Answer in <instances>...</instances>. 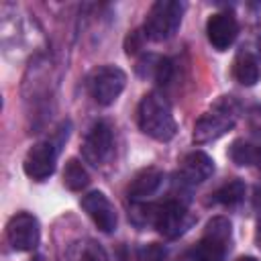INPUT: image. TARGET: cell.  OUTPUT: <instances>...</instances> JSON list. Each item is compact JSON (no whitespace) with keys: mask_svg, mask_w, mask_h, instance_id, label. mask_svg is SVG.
I'll use <instances>...</instances> for the list:
<instances>
[{"mask_svg":"<svg viewBox=\"0 0 261 261\" xmlns=\"http://www.w3.org/2000/svg\"><path fill=\"white\" fill-rule=\"evenodd\" d=\"M255 245H257V249H261V210H259L257 224H255Z\"/></svg>","mask_w":261,"mask_h":261,"instance_id":"23","label":"cell"},{"mask_svg":"<svg viewBox=\"0 0 261 261\" xmlns=\"http://www.w3.org/2000/svg\"><path fill=\"white\" fill-rule=\"evenodd\" d=\"M212 173H214L212 157L208 153H204V151H190L179 161V167H177V173H175V181L181 188H190V186L204 184Z\"/></svg>","mask_w":261,"mask_h":261,"instance_id":"10","label":"cell"},{"mask_svg":"<svg viewBox=\"0 0 261 261\" xmlns=\"http://www.w3.org/2000/svg\"><path fill=\"white\" fill-rule=\"evenodd\" d=\"M232 226L226 216H214L208 220L200 243L192 249L190 261H224L230 247Z\"/></svg>","mask_w":261,"mask_h":261,"instance_id":"6","label":"cell"},{"mask_svg":"<svg viewBox=\"0 0 261 261\" xmlns=\"http://www.w3.org/2000/svg\"><path fill=\"white\" fill-rule=\"evenodd\" d=\"M67 261H108L106 251L94 239H77L67 247Z\"/></svg>","mask_w":261,"mask_h":261,"instance_id":"17","label":"cell"},{"mask_svg":"<svg viewBox=\"0 0 261 261\" xmlns=\"http://www.w3.org/2000/svg\"><path fill=\"white\" fill-rule=\"evenodd\" d=\"M82 208L84 212L92 218V222L102 230V232H114L116 224H118V216L116 210L112 206V202L106 198V194L102 192H88L82 198Z\"/></svg>","mask_w":261,"mask_h":261,"instance_id":"11","label":"cell"},{"mask_svg":"<svg viewBox=\"0 0 261 261\" xmlns=\"http://www.w3.org/2000/svg\"><path fill=\"white\" fill-rule=\"evenodd\" d=\"M137 75L141 80H149L155 84H169V80L173 77V63L171 59L163 57V55H155V53H147L137 61Z\"/></svg>","mask_w":261,"mask_h":261,"instance_id":"14","label":"cell"},{"mask_svg":"<svg viewBox=\"0 0 261 261\" xmlns=\"http://www.w3.org/2000/svg\"><path fill=\"white\" fill-rule=\"evenodd\" d=\"M239 35V22L232 12H216L206 22V37L208 43L216 51H226Z\"/></svg>","mask_w":261,"mask_h":261,"instance_id":"12","label":"cell"},{"mask_svg":"<svg viewBox=\"0 0 261 261\" xmlns=\"http://www.w3.org/2000/svg\"><path fill=\"white\" fill-rule=\"evenodd\" d=\"M228 157L234 165H241V167L261 165V141L259 139H237L228 147Z\"/></svg>","mask_w":261,"mask_h":261,"instance_id":"16","label":"cell"},{"mask_svg":"<svg viewBox=\"0 0 261 261\" xmlns=\"http://www.w3.org/2000/svg\"><path fill=\"white\" fill-rule=\"evenodd\" d=\"M237 261H257L255 257H251V255H243V257H239Z\"/></svg>","mask_w":261,"mask_h":261,"instance_id":"24","label":"cell"},{"mask_svg":"<svg viewBox=\"0 0 261 261\" xmlns=\"http://www.w3.org/2000/svg\"><path fill=\"white\" fill-rule=\"evenodd\" d=\"M249 126H251L253 139L261 141V106H253L249 110Z\"/></svg>","mask_w":261,"mask_h":261,"instance_id":"21","label":"cell"},{"mask_svg":"<svg viewBox=\"0 0 261 261\" xmlns=\"http://www.w3.org/2000/svg\"><path fill=\"white\" fill-rule=\"evenodd\" d=\"M137 122L147 137L161 143L171 141L177 133L171 106L159 92H147L141 98L137 108Z\"/></svg>","mask_w":261,"mask_h":261,"instance_id":"3","label":"cell"},{"mask_svg":"<svg viewBox=\"0 0 261 261\" xmlns=\"http://www.w3.org/2000/svg\"><path fill=\"white\" fill-rule=\"evenodd\" d=\"M31 261H47L45 257H35V259H31Z\"/></svg>","mask_w":261,"mask_h":261,"instance_id":"25","label":"cell"},{"mask_svg":"<svg viewBox=\"0 0 261 261\" xmlns=\"http://www.w3.org/2000/svg\"><path fill=\"white\" fill-rule=\"evenodd\" d=\"M114 141H112V126L106 120H96L86 130L82 141V157L86 163L100 167L112 157Z\"/></svg>","mask_w":261,"mask_h":261,"instance_id":"8","label":"cell"},{"mask_svg":"<svg viewBox=\"0 0 261 261\" xmlns=\"http://www.w3.org/2000/svg\"><path fill=\"white\" fill-rule=\"evenodd\" d=\"M241 116V104L234 96H220L194 124L192 139L196 145L212 143L226 135Z\"/></svg>","mask_w":261,"mask_h":261,"instance_id":"4","label":"cell"},{"mask_svg":"<svg viewBox=\"0 0 261 261\" xmlns=\"http://www.w3.org/2000/svg\"><path fill=\"white\" fill-rule=\"evenodd\" d=\"M130 218L137 226H153L165 239H177L186 234L196 216L188 210V202L179 196H171L163 202H133Z\"/></svg>","mask_w":261,"mask_h":261,"instance_id":"1","label":"cell"},{"mask_svg":"<svg viewBox=\"0 0 261 261\" xmlns=\"http://www.w3.org/2000/svg\"><path fill=\"white\" fill-rule=\"evenodd\" d=\"M232 75L243 86H255L261 75V65H259L257 53L243 47L232 61Z\"/></svg>","mask_w":261,"mask_h":261,"instance_id":"15","label":"cell"},{"mask_svg":"<svg viewBox=\"0 0 261 261\" xmlns=\"http://www.w3.org/2000/svg\"><path fill=\"white\" fill-rule=\"evenodd\" d=\"M141 39H145L143 31H135V33H130V37H128V41H126V53H135V51H139V49H141Z\"/></svg>","mask_w":261,"mask_h":261,"instance_id":"22","label":"cell"},{"mask_svg":"<svg viewBox=\"0 0 261 261\" xmlns=\"http://www.w3.org/2000/svg\"><path fill=\"white\" fill-rule=\"evenodd\" d=\"M245 192H247V188H245V184L241 179H230V181L222 184L220 188H216L210 194V202L226 206V208H232V206H239L245 200Z\"/></svg>","mask_w":261,"mask_h":261,"instance_id":"18","label":"cell"},{"mask_svg":"<svg viewBox=\"0 0 261 261\" xmlns=\"http://www.w3.org/2000/svg\"><path fill=\"white\" fill-rule=\"evenodd\" d=\"M69 120L61 122L51 137L37 141L24 155L22 161V169L27 173V177H31L33 181H45L53 175L55 167H57V157L61 151V145L67 141L69 137Z\"/></svg>","mask_w":261,"mask_h":261,"instance_id":"2","label":"cell"},{"mask_svg":"<svg viewBox=\"0 0 261 261\" xmlns=\"http://www.w3.org/2000/svg\"><path fill=\"white\" fill-rule=\"evenodd\" d=\"M86 86L96 104L110 106L122 94L126 86V73L116 65H100L88 73Z\"/></svg>","mask_w":261,"mask_h":261,"instance_id":"7","label":"cell"},{"mask_svg":"<svg viewBox=\"0 0 261 261\" xmlns=\"http://www.w3.org/2000/svg\"><path fill=\"white\" fill-rule=\"evenodd\" d=\"M63 184H65V188L71 190V192H80V190H84V188L90 184L88 169L82 165L80 159H75V157L67 159L65 167H63Z\"/></svg>","mask_w":261,"mask_h":261,"instance_id":"19","label":"cell"},{"mask_svg":"<svg viewBox=\"0 0 261 261\" xmlns=\"http://www.w3.org/2000/svg\"><path fill=\"white\" fill-rule=\"evenodd\" d=\"M130 261H163L165 259V247L157 245V243H149L143 245L139 249L130 251Z\"/></svg>","mask_w":261,"mask_h":261,"instance_id":"20","label":"cell"},{"mask_svg":"<svg viewBox=\"0 0 261 261\" xmlns=\"http://www.w3.org/2000/svg\"><path fill=\"white\" fill-rule=\"evenodd\" d=\"M41 226L29 212H16L6 222V241L14 251H33L39 245Z\"/></svg>","mask_w":261,"mask_h":261,"instance_id":"9","label":"cell"},{"mask_svg":"<svg viewBox=\"0 0 261 261\" xmlns=\"http://www.w3.org/2000/svg\"><path fill=\"white\" fill-rule=\"evenodd\" d=\"M186 12V4L177 2V0H157L143 22V35L149 41L155 43H163L167 39H171L179 24H181V16Z\"/></svg>","mask_w":261,"mask_h":261,"instance_id":"5","label":"cell"},{"mask_svg":"<svg viewBox=\"0 0 261 261\" xmlns=\"http://www.w3.org/2000/svg\"><path fill=\"white\" fill-rule=\"evenodd\" d=\"M165 181V173L159 167H145L135 173V177L128 184V200L130 202H145L151 196H155Z\"/></svg>","mask_w":261,"mask_h":261,"instance_id":"13","label":"cell"}]
</instances>
